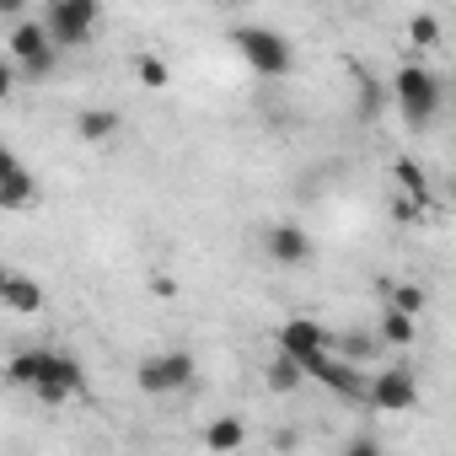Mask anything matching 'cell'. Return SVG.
Wrapping results in <instances>:
<instances>
[{"label":"cell","instance_id":"cell-1","mask_svg":"<svg viewBox=\"0 0 456 456\" xmlns=\"http://www.w3.org/2000/svg\"><path fill=\"white\" fill-rule=\"evenodd\" d=\"M6 376H12V387H28L38 403H70L86 392V370L60 349H22V354H12Z\"/></svg>","mask_w":456,"mask_h":456},{"label":"cell","instance_id":"cell-2","mask_svg":"<svg viewBox=\"0 0 456 456\" xmlns=\"http://www.w3.org/2000/svg\"><path fill=\"white\" fill-rule=\"evenodd\" d=\"M232 49L248 60V70H258V76H269V81L290 76V65H296L290 38H280L274 28H237V33H232Z\"/></svg>","mask_w":456,"mask_h":456},{"label":"cell","instance_id":"cell-3","mask_svg":"<svg viewBox=\"0 0 456 456\" xmlns=\"http://www.w3.org/2000/svg\"><path fill=\"white\" fill-rule=\"evenodd\" d=\"M193 354L188 349H161V354H145L140 365H134V381H140V392L145 397H172V392H183V387H193Z\"/></svg>","mask_w":456,"mask_h":456},{"label":"cell","instance_id":"cell-4","mask_svg":"<svg viewBox=\"0 0 456 456\" xmlns=\"http://www.w3.org/2000/svg\"><path fill=\"white\" fill-rule=\"evenodd\" d=\"M97 17H102L97 0H49L44 6V28L54 33L60 49H86L97 33Z\"/></svg>","mask_w":456,"mask_h":456},{"label":"cell","instance_id":"cell-5","mask_svg":"<svg viewBox=\"0 0 456 456\" xmlns=\"http://www.w3.org/2000/svg\"><path fill=\"white\" fill-rule=\"evenodd\" d=\"M392 97H397V108H403V118H408L413 129H424V124L440 113V81H435V70H424V65H403L397 81H392Z\"/></svg>","mask_w":456,"mask_h":456},{"label":"cell","instance_id":"cell-6","mask_svg":"<svg viewBox=\"0 0 456 456\" xmlns=\"http://www.w3.org/2000/svg\"><path fill=\"white\" fill-rule=\"evenodd\" d=\"M365 403L381 408V413H408V408L419 403V381H413V370H408V365H387V370H376Z\"/></svg>","mask_w":456,"mask_h":456},{"label":"cell","instance_id":"cell-7","mask_svg":"<svg viewBox=\"0 0 456 456\" xmlns=\"http://www.w3.org/2000/svg\"><path fill=\"white\" fill-rule=\"evenodd\" d=\"M280 349H285V354H296L301 365H312L317 354H328V349H333V338H328V328H322L317 317H290V322L280 328Z\"/></svg>","mask_w":456,"mask_h":456},{"label":"cell","instance_id":"cell-8","mask_svg":"<svg viewBox=\"0 0 456 456\" xmlns=\"http://www.w3.org/2000/svg\"><path fill=\"white\" fill-rule=\"evenodd\" d=\"M0 204H6L12 215H22V209H33V204H38V177H33L17 156L0 161Z\"/></svg>","mask_w":456,"mask_h":456},{"label":"cell","instance_id":"cell-9","mask_svg":"<svg viewBox=\"0 0 456 456\" xmlns=\"http://www.w3.org/2000/svg\"><path fill=\"white\" fill-rule=\"evenodd\" d=\"M264 253L274 258V264H285V269H301V264H312V237L301 232V225H269V237H264Z\"/></svg>","mask_w":456,"mask_h":456},{"label":"cell","instance_id":"cell-10","mask_svg":"<svg viewBox=\"0 0 456 456\" xmlns=\"http://www.w3.org/2000/svg\"><path fill=\"white\" fill-rule=\"evenodd\" d=\"M0 301H6V312H17V317H38L44 312V285L33 280V274H6L0 280Z\"/></svg>","mask_w":456,"mask_h":456},{"label":"cell","instance_id":"cell-11","mask_svg":"<svg viewBox=\"0 0 456 456\" xmlns=\"http://www.w3.org/2000/svg\"><path fill=\"white\" fill-rule=\"evenodd\" d=\"M376 333H381V344H397V349H408V344L419 338V317H413V312H403V306H381V322H376Z\"/></svg>","mask_w":456,"mask_h":456},{"label":"cell","instance_id":"cell-12","mask_svg":"<svg viewBox=\"0 0 456 456\" xmlns=\"http://www.w3.org/2000/svg\"><path fill=\"white\" fill-rule=\"evenodd\" d=\"M113 134H118V113H113V108H86V113H76V140L102 145V140H113Z\"/></svg>","mask_w":456,"mask_h":456},{"label":"cell","instance_id":"cell-13","mask_svg":"<svg viewBox=\"0 0 456 456\" xmlns=\"http://www.w3.org/2000/svg\"><path fill=\"white\" fill-rule=\"evenodd\" d=\"M264 381H269L274 392H296V387H301V381H312V376H306V365H301L296 354H285V349H280V354L269 360V376H264Z\"/></svg>","mask_w":456,"mask_h":456},{"label":"cell","instance_id":"cell-14","mask_svg":"<svg viewBox=\"0 0 456 456\" xmlns=\"http://www.w3.org/2000/svg\"><path fill=\"white\" fill-rule=\"evenodd\" d=\"M204 445H209V451H242V445H248L242 419H215V424L204 429Z\"/></svg>","mask_w":456,"mask_h":456},{"label":"cell","instance_id":"cell-15","mask_svg":"<svg viewBox=\"0 0 456 456\" xmlns=\"http://www.w3.org/2000/svg\"><path fill=\"white\" fill-rule=\"evenodd\" d=\"M134 76H140V86H151V92H167L172 86V65L161 60V54H134Z\"/></svg>","mask_w":456,"mask_h":456},{"label":"cell","instance_id":"cell-16","mask_svg":"<svg viewBox=\"0 0 456 456\" xmlns=\"http://www.w3.org/2000/svg\"><path fill=\"white\" fill-rule=\"evenodd\" d=\"M381 301H387V306H403V312H413V317H419V312L429 306V290L403 285V280H387V285H381Z\"/></svg>","mask_w":456,"mask_h":456},{"label":"cell","instance_id":"cell-17","mask_svg":"<svg viewBox=\"0 0 456 456\" xmlns=\"http://www.w3.org/2000/svg\"><path fill=\"white\" fill-rule=\"evenodd\" d=\"M408 38H413L419 49H435V44H440V22H435L429 12H419V17H408Z\"/></svg>","mask_w":456,"mask_h":456},{"label":"cell","instance_id":"cell-18","mask_svg":"<svg viewBox=\"0 0 456 456\" xmlns=\"http://www.w3.org/2000/svg\"><path fill=\"white\" fill-rule=\"evenodd\" d=\"M397 183L408 188V199H429V188H424V177H419L413 161H397Z\"/></svg>","mask_w":456,"mask_h":456},{"label":"cell","instance_id":"cell-19","mask_svg":"<svg viewBox=\"0 0 456 456\" xmlns=\"http://www.w3.org/2000/svg\"><path fill=\"white\" fill-rule=\"evenodd\" d=\"M0 17H6V22H22V0H0Z\"/></svg>","mask_w":456,"mask_h":456},{"label":"cell","instance_id":"cell-20","mask_svg":"<svg viewBox=\"0 0 456 456\" xmlns=\"http://www.w3.org/2000/svg\"><path fill=\"white\" fill-rule=\"evenodd\" d=\"M344 451H349V456H370V451H376V440H349Z\"/></svg>","mask_w":456,"mask_h":456},{"label":"cell","instance_id":"cell-21","mask_svg":"<svg viewBox=\"0 0 456 456\" xmlns=\"http://www.w3.org/2000/svg\"><path fill=\"white\" fill-rule=\"evenodd\" d=\"M209 6H248V0H209Z\"/></svg>","mask_w":456,"mask_h":456},{"label":"cell","instance_id":"cell-22","mask_svg":"<svg viewBox=\"0 0 456 456\" xmlns=\"http://www.w3.org/2000/svg\"><path fill=\"white\" fill-rule=\"evenodd\" d=\"M451 204H456V177H451Z\"/></svg>","mask_w":456,"mask_h":456}]
</instances>
